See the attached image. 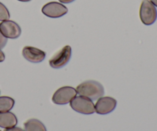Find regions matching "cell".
Masks as SVG:
<instances>
[{
	"label": "cell",
	"instance_id": "3",
	"mask_svg": "<svg viewBox=\"0 0 157 131\" xmlns=\"http://www.w3.org/2000/svg\"><path fill=\"white\" fill-rule=\"evenodd\" d=\"M140 18L146 25H151L157 18L156 8L150 0H143L140 8Z\"/></svg>",
	"mask_w": 157,
	"mask_h": 131
},
{
	"label": "cell",
	"instance_id": "13",
	"mask_svg": "<svg viewBox=\"0 0 157 131\" xmlns=\"http://www.w3.org/2000/svg\"><path fill=\"white\" fill-rule=\"evenodd\" d=\"M10 18V13L6 6L0 2V21L9 20Z\"/></svg>",
	"mask_w": 157,
	"mask_h": 131
},
{
	"label": "cell",
	"instance_id": "14",
	"mask_svg": "<svg viewBox=\"0 0 157 131\" xmlns=\"http://www.w3.org/2000/svg\"><path fill=\"white\" fill-rule=\"evenodd\" d=\"M7 41L8 38H6V37L2 34V32H0V49L4 48L5 46L7 44Z\"/></svg>",
	"mask_w": 157,
	"mask_h": 131
},
{
	"label": "cell",
	"instance_id": "10",
	"mask_svg": "<svg viewBox=\"0 0 157 131\" xmlns=\"http://www.w3.org/2000/svg\"><path fill=\"white\" fill-rule=\"evenodd\" d=\"M18 124L17 117L10 111L0 113V127L4 129L15 127Z\"/></svg>",
	"mask_w": 157,
	"mask_h": 131
},
{
	"label": "cell",
	"instance_id": "18",
	"mask_svg": "<svg viewBox=\"0 0 157 131\" xmlns=\"http://www.w3.org/2000/svg\"><path fill=\"white\" fill-rule=\"evenodd\" d=\"M150 1L153 3L155 7H157V0H150Z\"/></svg>",
	"mask_w": 157,
	"mask_h": 131
},
{
	"label": "cell",
	"instance_id": "15",
	"mask_svg": "<svg viewBox=\"0 0 157 131\" xmlns=\"http://www.w3.org/2000/svg\"><path fill=\"white\" fill-rule=\"evenodd\" d=\"M4 131H25V130H23V129L20 128V127H11V128L6 129Z\"/></svg>",
	"mask_w": 157,
	"mask_h": 131
},
{
	"label": "cell",
	"instance_id": "21",
	"mask_svg": "<svg viewBox=\"0 0 157 131\" xmlns=\"http://www.w3.org/2000/svg\"><path fill=\"white\" fill-rule=\"evenodd\" d=\"M0 93H1V92H0Z\"/></svg>",
	"mask_w": 157,
	"mask_h": 131
},
{
	"label": "cell",
	"instance_id": "4",
	"mask_svg": "<svg viewBox=\"0 0 157 131\" xmlns=\"http://www.w3.org/2000/svg\"><path fill=\"white\" fill-rule=\"evenodd\" d=\"M76 89L70 86L60 87L52 96V102L58 105L67 104L77 96Z\"/></svg>",
	"mask_w": 157,
	"mask_h": 131
},
{
	"label": "cell",
	"instance_id": "20",
	"mask_svg": "<svg viewBox=\"0 0 157 131\" xmlns=\"http://www.w3.org/2000/svg\"><path fill=\"white\" fill-rule=\"evenodd\" d=\"M0 131H2V130H0Z\"/></svg>",
	"mask_w": 157,
	"mask_h": 131
},
{
	"label": "cell",
	"instance_id": "11",
	"mask_svg": "<svg viewBox=\"0 0 157 131\" xmlns=\"http://www.w3.org/2000/svg\"><path fill=\"white\" fill-rule=\"evenodd\" d=\"M25 131H47L44 124L35 118L28 120L24 124Z\"/></svg>",
	"mask_w": 157,
	"mask_h": 131
},
{
	"label": "cell",
	"instance_id": "1",
	"mask_svg": "<svg viewBox=\"0 0 157 131\" xmlns=\"http://www.w3.org/2000/svg\"><path fill=\"white\" fill-rule=\"evenodd\" d=\"M77 93L80 96L85 97L91 101H95L102 97L104 94V88L102 84L96 81H84L76 88Z\"/></svg>",
	"mask_w": 157,
	"mask_h": 131
},
{
	"label": "cell",
	"instance_id": "7",
	"mask_svg": "<svg viewBox=\"0 0 157 131\" xmlns=\"http://www.w3.org/2000/svg\"><path fill=\"white\" fill-rule=\"evenodd\" d=\"M117 107V101L111 97H101L94 104L95 112L98 114L105 115L111 113Z\"/></svg>",
	"mask_w": 157,
	"mask_h": 131
},
{
	"label": "cell",
	"instance_id": "8",
	"mask_svg": "<svg viewBox=\"0 0 157 131\" xmlns=\"http://www.w3.org/2000/svg\"><path fill=\"white\" fill-rule=\"evenodd\" d=\"M0 32L6 38L15 39L21 35V29L18 23L9 19L1 21Z\"/></svg>",
	"mask_w": 157,
	"mask_h": 131
},
{
	"label": "cell",
	"instance_id": "19",
	"mask_svg": "<svg viewBox=\"0 0 157 131\" xmlns=\"http://www.w3.org/2000/svg\"><path fill=\"white\" fill-rule=\"evenodd\" d=\"M19 2H30L31 0H18Z\"/></svg>",
	"mask_w": 157,
	"mask_h": 131
},
{
	"label": "cell",
	"instance_id": "17",
	"mask_svg": "<svg viewBox=\"0 0 157 131\" xmlns=\"http://www.w3.org/2000/svg\"><path fill=\"white\" fill-rule=\"evenodd\" d=\"M58 1L61 3H62V4H68V3H71L72 2L75 1V0H58Z\"/></svg>",
	"mask_w": 157,
	"mask_h": 131
},
{
	"label": "cell",
	"instance_id": "16",
	"mask_svg": "<svg viewBox=\"0 0 157 131\" xmlns=\"http://www.w3.org/2000/svg\"><path fill=\"white\" fill-rule=\"evenodd\" d=\"M5 58H6V55H5L4 52L2 51V49H0V62H2Z\"/></svg>",
	"mask_w": 157,
	"mask_h": 131
},
{
	"label": "cell",
	"instance_id": "9",
	"mask_svg": "<svg viewBox=\"0 0 157 131\" xmlns=\"http://www.w3.org/2000/svg\"><path fill=\"white\" fill-rule=\"evenodd\" d=\"M22 56L32 63H40L44 60L46 54L44 51L32 46H25L22 49Z\"/></svg>",
	"mask_w": 157,
	"mask_h": 131
},
{
	"label": "cell",
	"instance_id": "5",
	"mask_svg": "<svg viewBox=\"0 0 157 131\" xmlns=\"http://www.w3.org/2000/svg\"><path fill=\"white\" fill-rule=\"evenodd\" d=\"M72 50L71 46L66 45L55 53L49 60V64L52 68L59 69L64 67L71 60Z\"/></svg>",
	"mask_w": 157,
	"mask_h": 131
},
{
	"label": "cell",
	"instance_id": "6",
	"mask_svg": "<svg viewBox=\"0 0 157 131\" xmlns=\"http://www.w3.org/2000/svg\"><path fill=\"white\" fill-rule=\"evenodd\" d=\"M67 8L64 4L58 2H50L41 9V12L45 16L52 18L64 16L67 14Z\"/></svg>",
	"mask_w": 157,
	"mask_h": 131
},
{
	"label": "cell",
	"instance_id": "12",
	"mask_svg": "<svg viewBox=\"0 0 157 131\" xmlns=\"http://www.w3.org/2000/svg\"><path fill=\"white\" fill-rule=\"evenodd\" d=\"M15 105L13 98L7 96L0 97V113L10 111Z\"/></svg>",
	"mask_w": 157,
	"mask_h": 131
},
{
	"label": "cell",
	"instance_id": "2",
	"mask_svg": "<svg viewBox=\"0 0 157 131\" xmlns=\"http://www.w3.org/2000/svg\"><path fill=\"white\" fill-rule=\"evenodd\" d=\"M70 106L75 111L82 114H92L95 113L93 101L83 96H76L70 102Z\"/></svg>",
	"mask_w": 157,
	"mask_h": 131
}]
</instances>
